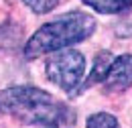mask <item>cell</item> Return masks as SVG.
<instances>
[{"mask_svg": "<svg viewBox=\"0 0 132 128\" xmlns=\"http://www.w3.org/2000/svg\"><path fill=\"white\" fill-rule=\"evenodd\" d=\"M94 31H96V18L92 14L81 12V10L61 14L55 20L43 25L29 39V43L24 45V57L37 59L41 55L77 45L85 39H89L94 35Z\"/></svg>", "mask_w": 132, "mask_h": 128, "instance_id": "cell-1", "label": "cell"}, {"mask_svg": "<svg viewBox=\"0 0 132 128\" xmlns=\"http://www.w3.org/2000/svg\"><path fill=\"white\" fill-rule=\"evenodd\" d=\"M0 112L24 124L53 128L63 120L65 108L45 90L33 85H14L0 92Z\"/></svg>", "mask_w": 132, "mask_h": 128, "instance_id": "cell-2", "label": "cell"}, {"mask_svg": "<svg viewBox=\"0 0 132 128\" xmlns=\"http://www.w3.org/2000/svg\"><path fill=\"white\" fill-rule=\"evenodd\" d=\"M83 71H85V57L75 49L55 51L45 63V73L49 81H53L67 94L75 92L83 77Z\"/></svg>", "mask_w": 132, "mask_h": 128, "instance_id": "cell-3", "label": "cell"}, {"mask_svg": "<svg viewBox=\"0 0 132 128\" xmlns=\"http://www.w3.org/2000/svg\"><path fill=\"white\" fill-rule=\"evenodd\" d=\"M104 83L110 92H124L132 85V55H120L110 63V69L104 77Z\"/></svg>", "mask_w": 132, "mask_h": 128, "instance_id": "cell-4", "label": "cell"}, {"mask_svg": "<svg viewBox=\"0 0 132 128\" xmlns=\"http://www.w3.org/2000/svg\"><path fill=\"white\" fill-rule=\"evenodd\" d=\"M112 61H114V57H112L110 51H102V53H98L96 59H94V67H92L87 79L83 81V87H81V90H87V87H92L94 83L104 81V77H106V73H108V69H110V63H112Z\"/></svg>", "mask_w": 132, "mask_h": 128, "instance_id": "cell-5", "label": "cell"}, {"mask_svg": "<svg viewBox=\"0 0 132 128\" xmlns=\"http://www.w3.org/2000/svg\"><path fill=\"white\" fill-rule=\"evenodd\" d=\"M85 128H120V124H118L114 114L98 112V114H92V116L87 118Z\"/></svg>", "mask_w": 132, "mask_h": 128, "instance_id": "cell-6", "label": "cell"}, {"mask_svg": "<svg viewBox=\"0 0 132 128\" xmlns=\"http://www.w3.org/2000/svg\"><path fill=\"white\" fill-rule=\"evenodd\" d=\"M83 4H87L100 14H118L120 12L116 0H83Z\"/></svg>", "mask_w": 132, "mask_h": 128, "instance_id": "cell-7", "label": "cell"}, {"mask_svg": "<svg viewBox=\"0 0 132 128\" xmlns=\"http://www.w3.org/2000/svg\"><path fill=\"white\" fill-rule=\"evenodd\" d=\"M33 12H37V14H47V12H51L55 6H57V2L59 0H22Z\"/></svg>", "mask_w": 132, "mask_h": 128, "instance_id": "cell-8", "label": "cell"}, {"mask_svg": "<svg viewBox=\"0 0 132 128\" xmlns=\"http://www.w3.org/2000/svg\"><path fill=\"white\" fill-rule=\"evenodd\" d=\"M116 2H118V10H120V12L132 8V0H116Z\"/></svg>", "mask_w": 132, "mask_h": 128, "instance_id": "cell-9", "label": "cell"}]
</instances>
